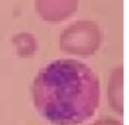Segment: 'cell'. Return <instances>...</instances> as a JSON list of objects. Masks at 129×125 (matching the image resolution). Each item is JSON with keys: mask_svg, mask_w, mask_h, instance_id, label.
<instances>
[{"mask_svg": "<svg viewBox=\"0 0 129 125\" xmlns=\"http://www.w3.org/2000/svg\"><path fill=\"white\" fill-rule=\"evenodd\" d=\"M38 114L52 125H81L95 114L100 82L86 63L56 59L46 65L32 83Z\"/></svg>", "mask_w": 129, "mask_h": 125, "instance_id": "6da1fadb", "label": "cell"}]
</instances>
